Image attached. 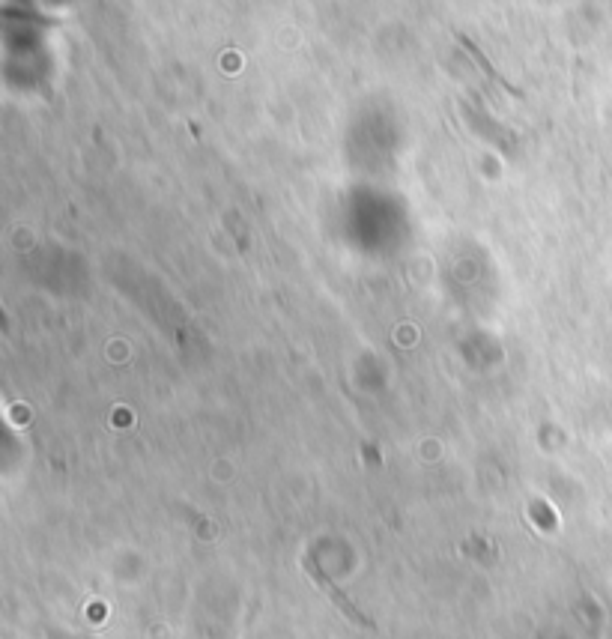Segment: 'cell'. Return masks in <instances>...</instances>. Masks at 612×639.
Instances as JSON below:
<instances>
[{"label": "cell", "instance_id": "cell-1", "mask_svg": "<svg viewBox=\"0 0 612 639\" xmlns=\"http://www.w3.org/2000/svg\"><path fill=\"white\" fill-rule=\"evenodd\" d=\"M302 565H305V571L317 580V586L329 595V601H332V604H335V607H338V610H341L350 622H356V625H362V628H371L368 616H362V613H359V607H353V604L347 601V595H344V592H341V589H338V586H335V583H332V580H329V577L317 568V562H314V559H305Z\"/></svg>", "mask_w": 612, "mask_h": 639}, {"label": "cell", "instance_id": "cell-2", "mask_svg": "<svg viewBox=\"0 0 612 639\" xmlns=\"http://www.w3.org/2000/svg\"><path fill=\"white\" fill-rule=\"evenodd\" d=\"M463 45H466V48L472 51V57L478 60V66H481V69H484V72H487V75H490V78H493L496 84H502V87H508V81H505V78H502V75H499V72H496V69H493V66H490V63L484 60V54H481V51H478V48H475V45H472L469 39H463ZM508 90H511V87H508Z\"/></svg>", "mask_w": 612, "mask_h": 639}]
</instances>
